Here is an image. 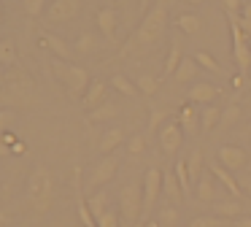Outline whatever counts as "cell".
Segmentation results:
<instances>
[{"label":"cell","mask_w":251,"mask_h":227,"mask_svg":"<svg viewBox=\"0 0 251 227\" xmlns=\"http://www.w3.org/2000/svg\"><path fill=\"white\" fill-rule=\"evenodd\" d=\"M0 100L11 103V106L27 108L33 106L35 97V81L30 79L27 70L22 68H11L8 73H3V84H0Z\"/></svg>","instance_id":"1"},{"label":"cell","mask_w":251,"mask_h":227,"mask_svg":"<svg viewBox=\"0 0 251 227\" xmlns=\"http://www.w3.org/2000/svg\"><path fill=\"white\" fill-rule=\"evenodd\" d=\"M27 205L35 214H46L54 205V176H51L49 168L38 165L30 173L27 181Z\"/></svg>","instance_id":"2"},{"label":"cell","mask_w":251,"mask_h":227,"mask_svg":"<svg viewBox=\"0 0 251 227\" xmlns=\"http://www.w3.org/2000/svg\"><path fill=\"white\" fill-rule=\"evenodd\" d=\"M51 70H54V76L62 81V86L68 89V95H71L73 100L84 97L89 81H92V79H89V73H87V68L73 65V62H65V59H54V62H51Z\"/></svg>","instance_id":"3"},{"label":"cell","mask_w":251,"mask_h":227,"mask_svg":"<svg viewBox=\"0 0 251 227\" xmlns=\"http://www.w3.org/2000/svg\"><path fill=\"white\" fill-rule=\"evenodd\" d=\"M165 27H168V5L165 3H157L151 11H146L141 27L135 32V43L138 46H151L157 43L159 38L165 35Z\"/></svg>","instance_id":"4"},{"label":"cell","mask_w":251,"mask_h":227,"mask_svg":"<svg viewBox=\"0 0 251 227\" xmlns=\"http://www.w3.org/2000/svg\"><path fill=\"white\" fill-rule=\"evenodd\" d=\"M229 32H232V57L238 62L240 73H249L251 70V43L246 38V32L240 30V14L229 16Z\"/></svg>","instance_id":"5"},{"label":"cell","mask_w":251,"mask_h":227,"mask_svg":"<svg viewBox=\"0 0 251 227\" xmlns=\"http://www.w3.org/2000/svg\"><path fill=\"white\" fill-rule=\"evenodd\" d=\"M119 211L127 225H135L138 222V216L143 214V189L138 184H127L119 192Z\"/></svg>","instance_id":"6"},{"label":"cell","mask_w":251,"mask_h":227,"mask_svg":"<svg viewBox=\"0 0 251 227\" xmlns=\"http://www.w3.org/2000/svg\"><path fill=\"white\" fill-rule=\"evenodd\" d=\"M159 195H162V170L159 168H149L143 176V216L157 205Z\"/></svg>","instance_id":"7"},{"label":"cell","mask_w":251,"mask_h":227,"mask_svg":"<svg viewBox=\"0 0 251 227\" xmlns=\"http://www.w3.org/2000/svg\"><path fill=\"white\" fill-rule=\"evenodd\" d=\"M116 168H119V157L116 154H105L100 157V162L92 168V173H89V189H98L103 187V184H108L111 178L116 176Z\"/></svg>","instance_id":"8"},{"label":"cell","mask_w":251,"mask_h":227,"mask_svg":"<svg viewBox=\"0 0 251 227\" xmlns=\"http://www.w3.org/2000/svg\"><path fill=\"white\" fill-rule=\"evenodd\" d=\"M249 151L243 149V146H219L216 151V162L222 168H227L229 173L232 170H243L246 165H249Z\"/></svg>","instance_id":"9"},{"label":"cell","mask_w":251,"mask_h":227,"mask_svg":"<svg viewBox=\"0 0 251 227\" xmlns=\"http://www.w3.org/2000/svg\"><path fill=\"white\" fill-rule=\"evenodd\" d=\"M184 143V130H181L178 122H168L159 127V149L165 154H176Z\"/></svg>","instance_id":"10"},{"label":"cell","mask_w":251,"mask_h":227,"mask_svg":"<svg viewBox=\"0 0 251 227\" xmlns=\"http://www.w3.org/2000/svg\"><path fill=\"white\" fill-rule=\"evenodd\" d=\"M78 11H81V0H51L49 8H46V19L49 22H71Z\"/></svg>","instance_id":"11"},{"label":"cell","mask_w":251,"mask_h":227,"mask_svg":"<svg viewBox=\"0 0 251 227\" xmlns=\"http://www.w3.org/2000/svg\"><path fill=\"white\" fill-rule=\"evenodd\" d=\"M95 22H98V30L103 32L105 41L116 43V27H119V14L116 8H100L95 14Z\"/></svg>","instance_id":"12"},{"label":"cell","mask_w":251,"mask_h":227,"mask_svg":"<svg viewBox=\"0 0 251 227\" xmlns=\"http://www.w3.org/2000/svg\"><path fill=\"white\" fill-rule=\"evenodd\" d=\"M186 97H189V103H202V106H211L213 100L219 97V86L211 84V81H197V84L189 86V92H186Z\"/></svg>","instance_id":"13"},{"label":"cell","mask_w":251,"mask_h":227,"mask_svg":"<svg viewBox=\"0 0 251 227\" xmlns=\"http://www.w3.org/2000/svg\"><path fill=\"white\" fill-rule=\"evenodd\" d=\"M211 176L216 178L219 184H224V189H227L229 195H232V200H238V198H243V189H240V181H235V176L227 170V168H222L219 162H211Z\"/></svg>","instance_id":"14"},{"label":"cell","mask_w":251,"mask_h":227,"mask_svg":"<svg viewBox=\"0 0 251 227\" xmlns=\"http://www.w3.org/2000/svg\"><path fill=\"white\" fill-rule=\"evenodd\" d=\"M178 124H181V130H184L186 135H197V133H200V111H197L195 103H186V106H181V111H178Z\"/></svg>","instance_id":"15"},{"label":"cell","mask_w":251,"mask_h":227,"mask_svg":"<svg viewBox=\"0 0 251 227\" xmlns=\"http://www.w3.org/2000/svg\"><path fill=\"white\" fill-rule=\"evenodd\" d=\"M105 95H108V84L100 81V79H92L81 100H84V106L92 111V108H98V106H103V103H105Z\"/></svg>","instance_id":"16"},{"label":"cell","mask_w":251,"mask_h":227,"mask_svg":"<svg viewBox=\"0 0 251 227\" xmlns=\"http://www.w3.org/2000/svg\"><path fill=\"white\" fill-rule=\"evenodd\" d=\"M41 46H46L51 54H54L57 59H71V46H68L62 38H57V35H51V32H41Z\"/></svg>","instance_id":"17"},{"label":"cell","mask_w":251,"mask_h":227,"mask_svg":"<svg viewBox=\"0 0 251 227\" xmlns=\"http://www.w3.org/2000/svg\"><path fill=\"white\" fill-rule=\"evenodd\" d=\"M122 143H125V133H122V127H108L103 135H100V151H103V154H114Z\"/></svg>","instance_id":"18"},{"label":"cell","mask_w":251,"mask_h":227,"mask_svg":"<svg viewBox=\"0 0 251 227\" xmlns=\"http://www.w3.org/2000/svg\"><path fill=\"white\" fill-rule=\"evenodd\" d=\"M195 195H197L200 203H213V198H216V181H213L211 170L200 176V181H197V187H195Z\"/></svg>","instance_id":"19"},{"label":"cell","mask_w":251,"mask_h":227,"mask_svg":"<svg viewBox=\"0 0 251 227\" xmlns=\"http://www.w3.org/2000/svg\"><path fill=\"white\" fill-rule=\"evenodd\" d=\"M162 192L168 195V200H170L173 205H178L181 200L186 198L184 189H181V184H178V178L173 176V170H170V173H162Z\"/></svg>","instance_id":"20"},{"label":"cell","mask_w":251,"mask_h":227,"mask_svg":"<svg viewBox=\"0 0 251 227\" xmlns=\"http://www.w3.org/2000/svg\"><path fill=\"white\" fill-rule=\"evenodd\" d=\"M116 116H119V108H116L114 103H108V100H105L103 106L92 108V111L87 114V122L98 124V122H108V119H116Z\"/></svg>","instance_id":"21"},{"label":"cell","mask_w":251,"mask_h":227,"mask_svg":"<svg viewBox=\"0 0 251 227\" xmlns=\"http://www.w3.org/2000/svg\"><path fill=\"white\" fill-rule=\"evenodd\" d=\"M219 122H222V108H219V106H213V103H211V106H205L200 111V130H202V133H211Z\"/></svg>","instance_id":"22"},{"label":"cell","mask_w":251,"mask_h":227,"mask_svg":"<svg viewBox=\"0 0 251 227\" xmlns=\"http://www.w3.org/2000/svg\"><path fill=\"white\" fill-rule=\"evenodd\" d=\"M197 70H200V65L195 62V57H184V59H181V65L176 68L173 79L181 81V84H186V81H192L197 76Z\"/></svg>","instance_id":"23"},{"label":"cell","mask_w":251,"mask_h":227,"mask_svg":"<svg viewBox=\"0 0 251 227\" xmlns=\"http://www.w3.org/2000/svg\"><path fill=\"white\" fill-rule=\"evenodd\" d=\"M111 86H114L116 92H122L125 97H138V95H141L138 86H135V81H130L125 73H114V76H111Z\"/></svg>","instance_id":"24"},{"label":"cell","mask_w":251,"mask_h":227,"mask_svg":"<svg viewBox=\"0 0 251 227\" xmlns=\"http://www.w3.org/2000/svg\"><path fill=\"white\" fill-rule=\"evenodd\" d=\"M87 208H89V214L95 216V222H98L100 216L108 211V195H105L103 189H100V192H95L92 198H87Z\"/></svg>","instance_id":"25"},{"label":"cell","mask_w":251,"mask_h":227,"mask_svg":"<svg viewBox=\"0 0 251 227\" xmlns=\"http://www.w3.org/2000/svg\"><path fill=\"white\" fill-rule=\"evenodd\" d=\"M184 59V52H181V43L178 41H170V49H168V57H165V76H173L176 68L181 65Z\"/></svg>","instance_id":"26"},{"label":"cell","mask_w":251,"mask_h":227,"mask_svg":"<svg viewBox=\"0 0 251 227\" xmlns=\"http://www.w3.org/2000/svg\"><path fill=\"white\" fill-rule=\"evenodd\" d=\"M202 149H195L189 157H186V170H189V178H192V184H197L200 181V176H202Z\"/></svg>","instance_id":"27"},{"label":"cell","mask_w":251,"mask_h":227,"mask_svg":"<svg viewBox=\"0 0 251 227\" xmlns=\"http://www.w3.org/2000/svg\"><path fill=\"white\" fill-rule=\"evenodd\" d=\"M176 25H178V30L186 32V35H197L200 27H202V22H200L197 14H181L178 19H176Z\"/></svg>","instance_id":"28"},{"label":"cell","mask_w":251,"mask_h":227,"mask_svg":"<svg viewBox=\"0 0 251 227\" xmlns=\"http://www.w3.org/2000/svg\"><path fill=\"white\" fill-rule=\"evenodd\" d=\"M192 57H195V62L200 65V68L211 70V73H216V76H224V68L216 62V59H213V54H208V52H205V49H200V52H195Z\"/></svg>","instance_id":"29"},{"label":"cell","mask_w":251,"mask_h":227,"mask_svg":"<svg viewBox=\"0 0 251 227\" xmlns=\"http://www.w3.org/2000/svg\"><path fill=\"white\" fill-rule=\"evenodd\" d=\"M243 205L238 200H224V203H213V214L222 216V219H232V216H240Z\"/></svg>","instance_id":"30"},{"label":"cell","mask_w":251,"mask_h":227,"mask_svg":"<svg viewBox=\"0 0 251 227\" xmlns=\"http://www.w3.org/2000/svg\"><path fill=\"white\" fill-rule=\"evenodd\" d=\"M0 65H17V43L11 38H0Z\"/></svg>","instance_id":"31"},{"label":"cell","mask_w":251,"mask_h":227,"mask_svg":"<svg viewBox=\"0 0 251 227\" xmlns=\"http://www.w3.org/2000/svg\"><path fill=\"white\" fill-rule=\"evenodd\" d=\"M173 176L178 178V184H181V189H184V195H189V192H192V178H189V170H186V160H176Z\"/></svg>","instance_id":"32"},{"label":"cell","mask_w":251,"mask_h":227,"mask_svg":"<svg viewBox=\"0 0 251 227\" xmlns=\"http://www.w3.org/2000/svg\"><path fill=\"white\" fill-rule=\"evenodd\" d=\"M135 86H138V92H143L146 97H151L154 92L159 89V79H154V76H149V73H141L135 79Z\"/></svg>","instance_id":"33"},{"label":"cell","mask_w":251,"mask_h":227,"mask_svg":"<svg viewBox=\"0 0 251 227\" xmlns=\"http://www.w3.org/2000/svg\"><path fill=\"white\" fill-rule=\"evenodd\" d=\"M157 222H159V227H176L178 225V211H176L173 205H165V208L159 211Z\"/></svg>","instance_id":"34"},{"label":"cell","mask_w":251,"mask_h":227,"mask_svg":"<svg viewBox=\"0 0 251 227\" xmlns=\"http://www.w3.org/2000/svg\"><path fill=\"white\" fill-rule=\"evenodd\" d=\"M224 225H227V219H222V216H195L186 227H224Z\"/></svg>","instance_id":"35"},{"label":"cell","mask_w":251,"mask_h":227,"mask_svg":"<svg viewBox=\"0 0 251 227\" xmlns=\"http://www.w3.org/2000/svg\"><path fill=\"white\" fill-rule=\"evenodd\" d=\"M95 46H98V38H95V32H84V35L76 41V52H78V54H89Z\"/></svg>","instance_id":"36"},{"label":"cell","mask_w":251,"mask_h":227,"mask_svg":"<svg viewBox=\"0 0 251 227\" xmlns=\"http://www.w3.org/2000/svg\"><path fill=\"white\" fill-rule=\"evenodd\" d=\"M238 119H240V106H238V103H229L227 108H222V122H219V124H227V127H229V124H235Z\"/></svg>","instance_id":"37"},{"label":"cell","mask_w":251,"mask_h":227,"mask_svg":"<svg viewBox=\"0 0 251 227\" xmlns=\"http://www.w3.org/2000/svg\"><path fill=\"white\" fill-rule=\"evenodd\" d=\"M240 30L246 32V38L251 43V3H246L243 11H240Z\"/></svg>","instance_id":"38"},{"label":"cell","mask_w":251,"mask_h":227,"mask_svg":"<svg viewBox=\"0 0 251 227\" xmlns=\"http://www.w3.org/2000/svg\"><path fill=\"white\" fill-rule=\"evenodd\" d=\"M168 119V111H162V108H151V119H149V130H157L159 133V127H162V122Z\"/></svg>","instance_id":"39"},{"label":"cell","mask_w":251,"mask_h":227,"mask_svg":"<svg viewBox=\"0 0 251 227\" xmlns=\"http://www.w3.org/2000/svg\"><path fill=\"white\" fill-rule=\"evenodd\" d=\"M127 149H130V154H141V151H146V135H132L130 141H127Z\"/></svg>","instance_id":"40"},{"label":"cell","mask_w":251,"mask_h":227,"mask_svg":"<svg viewBox=\"0 0 251 227\" xmlns=\"http://www.w3.org/2000/svg\"><path fill=\"white\" fill-rule=\"evenodd\" d=\"M14 119L17 114L11 108H0V133H8V127H14Z\"/></svg>","instance_id":"41"},{"label":"cell","mask_w":251,"mask_h":227,"mask_svg":"<svg viewBox=\"0 0 251 227\" xmlns=\"http://www.w3.org/2000/svg\"><path fill=\"white\" fill-rule=\"evenodd\" d=\"M98 227H119V211H105L98 219Z\"/></svg>","instance_id":"42"},{"label":"cell","mask_w":251,"mask_h":227,"mask_svg":"<svg viewBox=\"0 0 251 227\" xmlns=\"http://www.w3.org/2000/svg\"><path fill=\"white\" fill-rule=\"evenodd\" d=\"M44 5H46V0H25V11L30 16H41L44 14Z\"/></svg>","instance_id":"43"},{"label":"cell","mask_w":251,"mask_h":227,"mask_svg":"<svg viewBox=\"0 0 251 227\" xmlns=\"http://www.w3.org/2000/svg\"><path fill=\"white\" fill-rule=\"evenodd\" d=\"M222 5H224V11H227V16L243 11V3H240V0H222Z\"/></svg>","instance_id":"44"},{"label":"cell","mask_w":251,"mask_h":227,"mask_svg":"<svg viewBox=\"0 0 251 227\" xmlns=\"http://www.w3.org/2000/svg\"><path fill=\"white\" fill-rule=\"evenodd\" d=\"M8 154H11V146H8V141L0 133V157H8Z\"/></svg>","instance_id":"45"},{"label":"cell","mask_w":251,"mask_h":227,"mask_svg":"<svg viewBox=\"0 0 251 227\" xmlns=\"http://www.w3.org/2000/svg\"><path fill=\"white\" fill-rule=\"evenodd\" d=\"M235 227H251V216H243V219L235 222Z\"/></svg>","instance_id":"46"},{"label":"cell","mask_w":251,"mask_h":227,"mask_svg":"<svg viewBox=\"0 0 251 227\" xmlns=\"http://www.w3.org/2000/svg\"><path fill=\"white\" fill-rule=\"evenodd\" d=\"M14 151H17V154H25V143H22V141H17V143H14L11 154H14Z\"/></svg>","instance_id":"47"},{"label":"cell","mask_w":251,"mask_h":227,"mask_svg":"<svg viewBox=\"0 0 251 227\" xmlns=\"http://www.w3.org/2000/svg\"><path fill=\"white\" fill-rule=\"evenodd\" d=\"M240 189H246V195L251 198V178H246V181H240Z\"/></svg>","instance_id":"48"},{"label":"cell","mask_w":251,"mask_h":227,"mask_svg":"<svg viewBox=\"0 0 251 227\" xmlns=\"http://www.w3.org/2000/svg\"><path fill=\"white\" fill-rule=\"evenodd\" d=\"M232 86H235V89H240V86H243V73L235 76V79H232Z\"/></svg>","instance_id":"49"},{"label":"cell","mask_w":251,"mask_h":227,"mask_svg":"<svg viewBox=\"0 0 251 227\" xmlns=\"http://www.w3.org/2000/svg\"><path fill=\"white\" fill-rule=\"evenodd\" d=\"M149 3H151V0H138V5H141V11H143V8H146V5H149Z\"/></svg>","instance_id":"50"},{"label":"cell","mask_w":251,"mask_h":227,"mask_svg":"<svg viewBox=\"0 0 251 227\" xmlns=\"http://www.w3.org/2000/svg\"><path fill=\"white\" fill-rule=\"evenodd\" d=\"M186 3H192V5H200V3H205V0H186Z\"/></svg>","instance_id":"51"},{"label":"cell","mask_w":251,"mask_h":227,"mask_svg":"<svg viewBox=\"0 0 251 227\" xmlns=\"http://www.w3.org/2000/svg\"><path fill=\"white\" fill-rule=\"evenodd\" d=\"M243 133H246V135H249V138H251V124H246V130H243Z\"/></svg>","instance_id":"52"},{"label":"cell","mask_w":251,"mask_h":227,"mask_svg":"<svg viewBox=\"0 0 251 227\" xmlns=\"http://www.w3.org/2000/svg\"><path fill=\"white\" fill-rule=\"evenodd\" d=\"M146 227H159V222H149V225Z\"/></svg>","instance_id":"53"},{"label":"cell","mask_w":251,"mask_h":227,"mask_svg":"<svg viewBox=\"0 0 251 227\" xmlns=\"http://www.w3.org/2000/svg\"><path fill=\"white\" fill-rule=\"evenodd\" d=\"M119 3H122V5H130V3H132V0H119Z\"/></svg>","instance_id":"54"},{"label":"cell","mask_w":251,"mask_h":227,"mask_svg":"<svg viewBox=\"0 0 251 227\" xmlns=\"http://www.w3.org/2000/svg\"><path fill=\"white\" fill-rule=\"evenodd\" d=\"M0 25H3V8H0Z\"/></svg>","instance_id":"55"},{"label":"cell","mask_w":251,"mask_h":227,"mask_svg":"<svg viewBox=\"0 0 251 227\" xmlns=\"http://www.w3.org/2000/svg\"><path fill=\"white\" fill-rule=\"evenodd\" d=\"M0 84H3V70H0Z\"/></svg>","instance_id":"56"}]
</instances>
